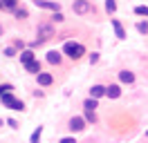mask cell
<instances>
[{
    "instance_id": "obj_1",
    "label": "cell",
    "mask_w": 148,
    "mask_h": 143,
    "mask_svg": "<svg viewBox=\"0 0 148 143\" xmlns=\"http://www.w3.org/2000/svg\"><path fill=\"white\" fill-rule=\"evenodd\" d=\"M0 103H2L5 107H9V110H16V112H23V110H25V103L18 101L11 92L9 94H2V96H0Z\"/></svg>"
},
{
    "instance_id": "obj_2",
    "label": "cell",
    "mask_w": 148,
    "mask_h": 143,
    "mask_svg": "<svg viewBox=\"0 0 148 143\" xmlns=\"http://www.w3.org/2000/svg\"><path fill=\"white\" fill-rule=\"evenodd\" d=\"M72 11L79 14V16H88V14L94 11V5L90 2V0H74L72 2Z\"/></svg>"
},
{
    "instance_id": "obj_3",
    "label": "cell",
    "mask_w": 148,
    "mask_h": 143,
    "mask_svg": "<svg viewBox=\"0 0 148 143\" xmlns=\"http://www.w3.org/2000/svg\"><path fill=\"white\" fill-rule=\"evenodd\" d=\"M36 34L40 36V38H36V40H38V45H43L45 40H49V38H52V36L56 34V29H54L52 25H49V22H40V25H38V29H36Z\"/></svg>"
},
{
    "instance_id": "obj_4",
    "label": "cell",
    "mask_w": 148,
    "mask_h": 143,
    "mask_svg": "<svg viewBox=\"0 0 148 143\" xmlns=\"http://www.w3.org/2000/svg\"><path fill=\"white\" fill-rule=\"evenodd\" d=\"M34 5L38 9H45V11H61V5L54 0H34Z\"/></svg>"
},
{
    "instance_id": "obj_5",
    "label": "cell",
    "mask_w": 148,
    "mask_h": 143,
    "mask_svg": "<svg viewBox=\"0 0 148 143\" xmlns=\"http://www.w3.org/2000/svg\"><path fill=\"white\" fill-rule=\"evenodd\" d=\"M85 125H88V121H85L83 116H72L67 127H70L72 132H81V130H85Z\"/></svg>"
},
{
    "instance_id": "obj_6",
    "label": "cell",
    "mask_w": 148,
    "mask_h": 143,
    "mask_svg": "<svg viewBox=\"0 0 148 143\" xmlns=\"http://www.w3.org/2000/svg\"><path fill=\"white\" fill-rule=\"evenodd\" d=\"M45 58H47L49 65H56V67H58V65L63 63V52H58V49H49Z\"/></svg>"
},
{
    "instance_id": "obj_7",
    "label": "cell",
    "mask_w": 148,
    "mask_h": 143,
    "mask_svg": "<svg viewBox=\"0 0 148 143\" xmlns=\"http://www.w3.org/2000/svg\"><path fill=\"white\" fill-rule=\"evenodd\" d=\"M36 80H38V85H40V87H49V85L54 83V76H52L49 72H38V74H36Z\"/></svg>"
},
{
    "instance_id": "obj_8",
    "label": "cell",
    "mask_w": 148,
    "mask_h": 143,
    "mask_svg": "<svg viewBox=\"0 0 148 143\" xmlns=\"http://www.w3.org/2000/svg\"><path fill=\"white\" fill-rule=\"evenodd\" d=\"M110 25H112V29H114V36L119 38V40H126L128 38V34H126V29H123V25H121L117 18H112L110 20Z\"/></svg>"
},
{
    "instance_id": "obj_9",
    "label": "cell",
    "mask_w": 148,
    "mask_h": 143,
    "mask_svg": "<svg viewBox=\"0 0 148 143\" xmlns=\"http://www.w3.org/2000/svg\"><path fill=\"white\" fill-rule=\"evenodd\" d=\"M106 96H108V98H119L121 96V85H117V83L106 85Z\"/></svg>"
},
{
    "instance_id": "obj_10",
    "label": "cell",
    "mask_w": 148,
    "mask_h": 143,
    "mask_svg": "<svg viewBox=\"0 0 148 143\" xmlns=\"http://www.w3.org/2000/svg\"><path fill=\"white\" fill-rule=\"evenodd\" d=\"M119 80L123 83V85H132V83H135V74H132L130 69H121L119 72Z\"/></svg>"
},
{
    "instance_id": "obj_11",
    "label": "cell",
    "mask_w": 148,
    "mask_h": 143,
    "mask_svg": "<svg viewBox=\"0 0 148 143\" xmlns=\"http://www.w3.org/2000/svg\"><path fill=\"white\" fill-rule=\"evenodd\" d=\"M23 67H25V72H29V74H38V72H40V61H38V58H34V61L25 63Z\"/></svg>"
},
{
    "instance_id": "obj_12",
    "label": "cell",
    "mask_w": 148,
    "mask_h": 143,
    "mask_svg": "<svg viewBox=\"0 0 148 143\" xmlns=\"http://www.w3.org/2000/svg\"><path fill=\"white\" fill-rule=\"evenodd\" d=\"M34 58H36V54H34L32 47H27V49H23V52H20V63H23V65L29 63V61H34Z\"/></svg>"
},
{
    "instance_id": "obj_13",
    "label": "cell",
    "mask_w": 148,
    "mask_h": 143,
    "mask_svg": "<svg viewBox=\"0 0 148 143\" xmlns=\"http://www.w3.org/2000/svg\"><path fill=\"white\" fill-rule=\"evenodd\" d=\"M90 96H92V98L106 96V85H92V87H90Z\"/></svg>"
},
{
    "instance_id": "obj_14",
    "label": "cell",
    "mask_w": 148,
    "mask_h": 143,
    "mask_svg": "<svg viewBox=\"0 0 148 143\" xmlns=\"http://www.w3.org/2000/svg\"><path fill=\"white\" fill-rule=\"evenodd\" d=\"M40 134H43V125H38L36 130L32 132V136H29V143H40Z\"/></svg>"
},
{
    "instance_id": "obj_15",
    "label": "cell",
    "mask_w": 148,
    "mask_h": 143,
    "mask_svg": "<svg viewBox=\"0 0 148 143\" xmlns=\"http://www.w3.org/2000/svg\"><path fill=\"white\" fill-rule=\"evenodd\" d=\"M83 107L85 110H97V107H99V98H85V103H83Z\"/></svg>"
},
{
    "instance_id": "obj_16",
    "label": "cell",
    "mask_w": 148,
    "mask_h": 143,
    "mask_svg": "<svg viewBox=\"0 0 148 143\" xmlns=\"http://www.w3.org/2000/svg\"><path fill=\"white\" fill-rule=\"evenodd\" d=\"M14 16L18 18V20H25V18H29V11H27V9H20V7H16V9H14Z\"/></svg>"
},
{
    "instance_id": "obj_17",
    "label": "cell",
    "mask_w": 148,
    "mask_h": 143,
    "mask_svg": "<svg viewBox=\"0 0 148 143\" xmlns=\"http://www.w3.org/2000/svg\"><path fill=\"white\" fill-rule=\"evenodd\" d=\"M83 118H85V121H88V123H97V114H94V110H85V112H83Z\"/></svg>"
},
{
    "instance_id": "obj_18",
    "label": "cell",
    "mask_w": 148,
    "mask_h": 143,
    "mask_svg": "<svg viewBox=\"0 0 148 143\" xmlns=\"http://www.w3.org/2000/svg\"><path fill=\"white\" fill-rule=\"evenodd\" d=\"M135 27H137V31H139L141 36H146V34H148V20H139Z\"/></svg>"
},
{
    "instance_id": "obj_19",
    "label": "cell",
    "mask_w": 148,
    "mask_h": 143,
    "mask_svg": "<svg viewBox=\"0 0 148 143\" xmlns=\"http://www.w3.org/2000/svg\"><path fill=\"white\" fill-rule=\"evenodd\" d=\"M135 16H146L148 18V7L146 5H137L135 7Z\"/></svg>"
},
{
    "instance_id": "obj_20",
    "label": "cell",
    "mask_w": 148,
    "mask_h": 143,
    "mask_svg": "<svg viewBox=\"0 0 148 143\" xmlns=\"http://www.w3.org/2000/svg\"><path fill=\"white\" fill-rule=\"evenodd\" d=\"M106 11H108V14H114V11H117V0H106Z\"/></svg>"
},
{
    "instance_id": "obj_21",
    "label": "cell",
    "mask_w": 148,
    "mask_h": 143,
    "mask_svg": "<svg viewBox=\"0 0 148 143\" xmlns=\"http://www.w3.org/2000/svg\"><path fill=\"white\" fill-rule=\"evenodd\" d=\"M9 92H14V85H11V83H2V85H0V96H2V94H9Z\"/></svg>"
},
{
    "instance_id": "obj_22",
    "label": "cell",
    "mask_w": 148,
    "mask_h": 143,
    "mask_svg": "<svg viewBox=\"0 0 148 143\" xmlns=\"http://www.w3.org/2000/svg\"><path fill=\"white\" fill-rule=\"evenodd\" d=\"M2 5H5V9H9V11H14V9L18 7V0H2Z\"/></svg>"
},
{
    "instance_id": "obj_23",
    "label": "cell",
    "mask_w": 148,
    "mask_h": 143,
    "mask_svg": "<svg viewBox=\"0 0 148 143\" xmlns=\"http://www.w3.org/2000/svg\"><path fill=\"white\" fill-rule=\"evenodd\" d=\"M2 54H5L7 58H14V56L18 54V49H16V47H5V49H2Z\"/></svg>"
},
{
    "instance_id": "obj_24",
    "label": "cell",
    "mask_w": 148,
    "mask_h": 143,
    "mask_svg": "<svg viewBox=\"0 0 148 143\" xmlns=\"http://www.w3.org/2000/svg\"><path fill=\"white\" fill-rule=\"evenodd\" d=\"M63 20H65V16L61 11H54V14H52V22H63Z\"/></svg>"
},
{
    "instance_id": "obj_25",
    "label": "cell",
    "mask_w": 148,
    "mask_h": 143,
    "mask_svg": "<svg viewBox=\"0 0 148 143\" xmlns=\"http://www.w3.org/2000/svg\"><path fill=\"white\" fill-rule=\"evenodd\" d=\"M14 47H16V49H18V54L23 52V49H27V45L23 43V40H14Z\"/></svg>"
},
{
    "instance_id": "obj_26",
    "label": "cell",
    "mask_w": 148,
    "mask_h": 143,
    "mask_svg": "<svg viewBox=\"0 0 148 143\" xmlns=\"http://www.w3.org/2000/svg\"><path fill=\"white\" fill-rule=\"evenodd\" d=\"M99 63V52H92L90 54V65H97Z\"/></svg>"
},
{
    "instance_id": "obj_27",
    "label": "cell",
    "mask_w": 148,
    "mask_h": 143,
    "mask_svg": "<svg viewBox=\"0 0 148 143\" xmlns=\"http://www.w3.org/2000/svg\"><path fill=\"white\" fill-rule=\"evenodd\" d=\"M7 125H9V127H14V130H18V127H20L16 118H7Z\"/></svg>"
},
{
    "instance_id": "obj_28",
    "label": "cell",
    "mask_w": 148,
    "mask_h": 143,
    "mask_svg": "<svg viewBox=\"0 0 148 143\" xmlns=\"http://www.w3.org/2000/svg\"><path fill=\"white\" fill-rule=\"evenodd\" d=\"M58 143H79V141H76L74 136H63V139H61Z\"/></svg>"
},
{
    "instance_id": "obj_29",
    "label": "cell",
    "mask_w": 148,
    "mask_h": 143,
    "mask_svg": "<svg viewBox=\"0 0 148 143\" xmlns=\"http://www.w3.org/2000/svg\"><path fill=\"white\" fill-rule=\"evenodd\" d=\"M0 9H5V5H2V0H0Z\"/></svg>"
},
{
    "instance_id": "obj_30",
    "label": "cell",
    "mask_w": 148,
    "mask_h": 143,
    "mask_svg": "<svg viewBox=\"0 0 148 143\" xmlns=\"http://www.w3.org/2000/svg\"><path fill=\"white\" fill-rule=\"evenodd\" d=\"M0 125H2V118H0Z\"/></svg>"
},
{
    "instance_id": "obj_31",
    "label": "cell",
    "mask_w": 148,
    "mask_h": 143,
    "mask_svg": "<svg viewBox=\"0 0 148 143\" xmlns=\"http://www.w3.org/2000/svg\"><path fill=\"white\" fill-rule=\"evenodd\" d=\"M0 34H2V29H0Z\"/></svg>"
},
{
    "instance_id": "obj_32",
    "label": "cell",
    "mask_w": 148,
    "mask_h": 143,
    "mask_svg": "<svg viewBox=\"0 0 148 143\" xmlns=\"http://www.w3.org/2000/svg\"><path fill=\"white\" fill-rule=\"evenodd\" d=\"M146 136H148V132H146Z\"/></svg>"
}]
</instances>
